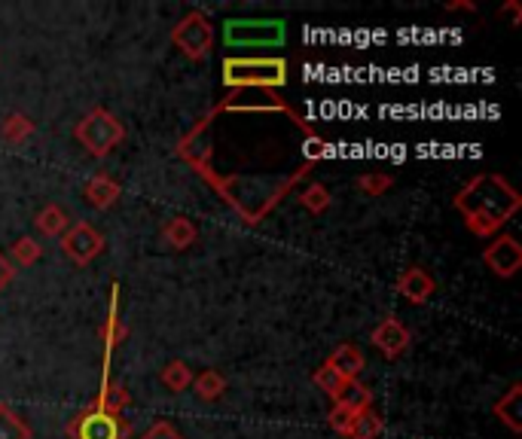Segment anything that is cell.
<instances>
[{
	"label": "cell",
	"instance_id": "obj_18",
	"mask_svg": "<svg viewBox=\"0 0 522 439\" xmlns=\"http://www.w3.org/2000/svg\"><path fill=\"white\" fill-rule=\"evenodd\" d=\"M37 229H40V235H46V238H62L65 232H68V226H71V217H68V211L65 208H58V205H46L40 214H37Z\"/></svg>",
	"mask_w": 522,
	"mask_h": 439
},
{
	"label": "cell",
	"instance_id": "obj_17",
	"mask_svg": "<svg viewBox=\"0 0 522 439\" xmlns=\"http://www.w3.org/2000/svg\"><path fill=\"white\" fill-rule=\"evenodd\" d=\"M190 388L196 391L199 400L214 403V400H220L226 394V379H223V372H217V369H202L199 375H193Z\"/></svg>",
	"mask_w": 522,
	"mask_h": 439
},
{
	"label": "cell",
	"instance_id": "obj_20",
	"mask_svg": "<svg viewBox=\"0 0 522 439\" xmlns=\"http://www.w3.org/2000/svg\"><path fill=\"white\" fill-rule=\"evenodd\" d=\"M519 400H522V388H519V385H510V391L495 403V415L507 424L510 433H519V430H522V421H519Z\"/></svg>",
	"mask_w": 522,
	"mask_h": 439
},
{
	"label": "cell",
	"instance_id": "obj_4",
	"mask_svg": "<svg viewBox=\"0 0 522 439\" xmlns=\"http://www.w3.org/2000/svg\"><path fill=\"white\" fill-rule=\"evenodd\" d=\"M74 138H77V144H80L89 156L104 159L110 150H116V147L123 144L126 129H123V122L116 119L110 110L95 107V110H89V113L74 125Z\"/></svg>",
	"mask_w": 522,
	"mask_h": 439
},
{
	"label": "cell",
	"instance_id": "obj_29",
	"mask_svg": "<svg viewBox=\"0 0 522 439\" xmlns=\"http://www.w3.org/2000/svg\"><path fill=\"white\" fill-rule=\"evenodd\" d=\"M352 421H355V412H348V409H342V406H333L330 415H327L330 430H336L339 436H348V430H352Z\"/></svg>",
	"mask_w": 522,
	"mask_h": 439
},
{
	"label": "cell",
	"instance_id": "obj_13",
	"mask_svg": "<svg viewBox=\"0 0 522 439\" xmlns=\"http://www.w3.org/2000/svg\"><path fill=\"white\" fill-rule=\"evenodd\" d=\"M101 339H104V363L113 357L116 348H120V345L129 339V327L120 321V284H113L110 311H107V324H104V330H101Z\"/></svg>",
	"mask_w": 522,
	"mask_h": 439
},
{
	"label": "cell",
	"instance_id": "obj_11",
	"mask_svg": "<svg viewBox=\"0 0 522 439\" xmlns=\"http://www.w3.org/2000/svg\"><path fill=\"white\" fill-rule=\"evenodd\" d=\"M397 293L406 299V302H413V305H425L434 293H437V281L428 269L422 266H410L400 278H397Z\"/></svg>",
	"mask_w": 522,
	"mask_h": 439
},
{
	"label": "cell",
	"instance_id": "obj_21",
	"mask_svg": "<svg viewBox=\"0 0 522 439\" xmlns=\"http://www.w3.org/2000/svg\"><path fill=\"white\" fill-rule=\"evenodd\" d=\"M385 430V418L376 409H364L355 415L352 430H348V439H379Z\"/></svg>",
	"mask_w": 522,
	"mask_h": 439
},
{
	"label": "cell",
	"instance_id": "obj_15",
	"mask_svg": "<svg viewBox=\"0 0 522 439\" xmlns=\"http://www.w3.org/2000/svg\"><path fill=\"white\" fill-rule=\"evenodd\" d=\"M333 406H342L348 412H364V409H373V391L364 385V382H342V388L333 394Z\"/></svg>",
	"mask_w": 522,
	"mask_h": 439
},
{
	"label": "cell",
	"instance_id": "obj_12",
	"mask_svg": "<svg viewBox=\"0 0 522 439\" xmlns=\"http://www.w3.org/2000/svg\"><path fill=\"white\" fill-rule=\"evenodd\" d=\"M86 202L92 205V208H98V211H107V208H113L116 202H120V196H123V186H120V180L116 177H110L107 171H98V174H92L89 180H86Z\"/></svg>",
	"mask_w": 522,
	"mask_h": 439
},
{
	"label": "cell",
	"instance_id": "obj_24",
	"mask_svg": "<svg viewBox=\"0 0 522 439\" xmlns=\"http://www.w3.org/2000/svg\"><path fill=\"white\" fill-rule=\"evenodd\" d=\"M98 406H104V409H110V412H116V415H123L126 412V406L132 403V397H129V391L123 388V385H116V382H110L107 375H104V385H101V394H98V400H95Z\"/></svg>",
	"mask_w": 522,
	"mask_h": 439
},
{
	"label": "cell",
	"instance_id": "obj_31",
	"mask_svg": "<svg viewBox=\"0 0 522 439\" xmlns=\"http://www.w3.org/2000/svg\"><path fill=\"white\" fill-rule=\"evenodd\" d=\"M303 153H306V162L309 165H315L324 153H327V141H321L318 135H309L306 138V144H303Z\"/></svg>",
	"mask_w": 522,
	"mask_h": 439
},
{
	"label": "cell",
	"instance_id": "obj_30",
	"mask_svg": "<svg viewBox=\"0 0 522 439\" xmlns=\"http://www.w3.org/2000/svg\"><path fill=\"white\" fill-rule=\"evenodd\" d=\"M141 439H184V433L168 421H156L150 430L141 433Z\"/></svg>",
	"mask_w": 522,
	"mask_h": 439
},
{
	"label": "cell",
	"instance_id": "obj_26",
	"mask_svg": "<svg viewBox=\"0 0 522 439\" xmlns=\"http://www.w3.org/2000/svg\"><path fill=\"white\" fill-rule=\"evenodd\" d=\"M40 257H43V244L34 241L31 235L19 238V241L13 244V263H19V266H34Z\"/></svg>",
	"mask_w": 522,
	"mask_h": 439
},
{
	"label": "cell",
	"instance_id": "obj_19",
	"mask_svg": "<svg viewBox=\"0 0 522 439\" xmlns=\"http://www.w3.org/2000/svg\"><path fill=\"white\" fill-rule=\"evenodd\" d=\"M159 382H162L171 394H181V391H187V388L193 385V369H190L184 360H171V363L162 366Z\"/></svg>",
	"mask_w": 522,
	"mask_h": 439
},
{
	"label": "cell",
	"instance_id": "obj_32",
	"mask_svg": "<svg viewBox=\"0 0 522 439\" xmlns=\"http://www.w3.org/2000/svg\"><path fill=\"white\" fill-rule=\"evenodd\" d=\"M13 275H16V269H13V263L4 257V254H0V290H4L10 281H13Z\"/></svg>",
	"mask_w": 522,
	"mask_h": 439
},
{
	"label": "cell",
	"instance_id": "obj_28",
	"mask_svg": "<svg viewBox=\"0 0 522 439\" xmlns=\"http://www.w3.org/2000/svg\"><path fill=\"white\" fill-rule=\"evenodd\" d=\"M394 186V177L391 174H382V171H376V174H361L358 177V190L361 193H367V196H385L388 190Z\"/></svg>",
	"mask_w": 522,
	"mask_h": 439
},
{
	"label": "cell",
	"instance_id": "obj_22",
	"mask_svg": "<svg viewBox=\"0 0 522 439\" xmlns=\"http://www.w3.org/2000/svg\"><path fill=\"white\" fill-rule=\"evenodd\" d=\"M31 135H34V122L25 113H10L4 125H0V138L7 144H25Z\"/></svg>",
	"mask_w": 522,
	"mask_h": 439
},
{
	"label": "cell",
	"instance_id": "obj_27",
	"mask_svg": "<svg viewBox=\"0 0 522 439\" xmlns=\"http://www.w3.org/2000/svg\"><path fill=\"white\" fill-rule=\"evenodd\" d=\"M312 382H315V388H318V391H324L327 397H333V394L342 388V382H345V379H342V375H339V372H336L330 363H321V366L312 372Z\"/></svg>",
	"mask_w": 522,
	"mask_h": 439
},
{
	"label": "cell",
	"instance_id": "obj_2",
	"mask_svg": "<svg viewBox=\"0 0 522 439\" xmlns=\"http://www.w3.org/2000/svg\"><path fill=\"white\" fill-rule=\"evenodd\" d=\"M312 168L315 165H300L294 174L290 177H242V174H229V177H217L211 168H199V174L202 177H208L211 180V186L220 193V199L226 202V205H232L239 214H242V220L248 223V226H257L281 199H284V193H290L297 186V180H303V177H309L312 174Z\"/></svg>",
	"mask_w": 522,
	"mask_h": 439
},
{
	"label": "cell",
	"instance_id": "obj_8",
	"mask_svg": "<svg viewBox=\"0 0 522 439\" xmlns=\"http://www.w3.org/2000/svg\"><path fill=\"white\" fill-rule=\"evenodd\" d=\"M62 250L77 263V266H89L95 257H101L104 250V238L98 229H92L89 223L77 220L68 226V232L62 235Z\"/></svg>",
	"mask_w": 522,
	"mask_h": 439
},
{
	"label": "cell",
	"instance_id": "obj_34",
	"mask_svg": "<svg viewBox=\"0 0 522 439\" xmlns=\"http://www.w3.org/2000/svg\"><path fill=\"white\" fill-rule=\"evenodd\" d=\"M446 10H449V13H458V10H464V13H477V7L468 4V0H449Z\"/></svg>",
	"mask_w": 522,
	"mask_h": 439
},
{
	"label": "cell",
	"instance_id": "obj_14",
	"mask_svg": "<svg viewBox=\"0 0 522 439\" xmlns=\"http://www.w3.org/2000/svg\"><path fill=\"white\" fill-rule=\"evenodd\" d=\"M327 363L342 375L345 382L361 379V372L367 369V357H364V351H361L358 345H352V342L339 345V348L327 357Z\"/></svg>",
	"mask_w": 522,
	"mask_h": 439
},
{
	"label": "cell",
	"instance_id": "obj_3",
	"mask_svg": "<svg viewBox=\"0 0 522 439\" xmlns=\"http://www.w3.org/2000/svg\"><path fill=\"white\" fill-rule=\"evenodd\" d=\"M223 86L226 89H284L287 86V61L272 58H242V55H226L223 58Z\"/></svg>",
	"mask_w": 522,
	"mask_h": 439
},
{
	"label": "cell",
	"instance_id": "obj_33",
	"mask_svg": "<svg viewBox=\"0 0 522 439\" xmlns=\"http://www.w3.org/2000/svg\"><path fill=\"white\" fill-rule=\"evenodd\" d=\"M504 13L513 19V28H516V25H522V10H519L516 0H507V4H504Z\"/></svg>",
	"mask_w": 522,
	"mask_h": 439
},
{
	"label": "cell",
	"instance_id": "obj_5",
	"mask_svg": "<svg viewBox=\"0 0 522 439\" xmlns=\"http://www.w3.org/2000/svg\"><path fill=\"white\" fill-rule=\"evenodd\" d=\"M284 40H287V25L281 19H226L223 22L226 49L281 46Z\"/></svg>",
	"mask_w": 522,
	"mask_h": 439
},
{
	"label": "cell",
	"instance_id": "obj_25",
	"mask_svg": "<svg viewBox=\"0 0 522 439\" xmlns=\"http://www.w3.org/2000/svg\"><path fill=\"white\" fill-rule=\"evenodd\" d=\"M297 199H300V205H303L306 211H312V214H321V211L330 208V193H327L324 183H309Z\"/></svg>",
	"mask_w": 522,
	"mask_h": 439
},
{
	"label": "cell",
	"instance_id": "obj_1",
	"mask_svg": "<svg viewBox=\"0 0 522 439\" xmlns=\"http://www.w3.org/2000/svg\"><path fill=\"white\" fill-rule=\"evenodd\" d=\"M519 205V193L501 174H477L455 193V211L477 238L498 235V229L519 211Z\"/></svg>",
	"mask_w": 522,
	"mask_h": 439
},
{
	"label": "cell",
	"instance_id": "obj_16",
	"mask_svg": "<svg viewBox=\"0 0 522 439\" xmlns=\"http://www.w3.org/2000/svg\"><path fill=\"white\" fill-rule=\"evenodd\" d=\"M162 238H165V244H171L174 250H187V247L196 244L199 229H196V223L187 220V217H171V220L162 226Z\"/></svg>",
	"mask_w": 522,
	"mask_h": 439
},
{
	"label": "cell",
	"instance_id": "obj_7",
	"mask_svg": "<svg viewBox=\"0 0 522 439\" xmlns=\"http://www.w3.org/2000/svg\"><path fill=\"white\" fill-rule=\"evenodd\" d=\"M171 43L190 61H205L214 49V25L208 22L205 13L190 10L178 25L171 28Z\"/></svg>",
	"mask_w": 522,
	"mask_h": 439
},
{
	"label": "cell",
	"instance_id": "obj_6",
	"mask_svg": "<svg viewBox=\"0 0 522 439\" xmlns=\"http://www.w3.org/2000/svg\"><path fill=\"white\" fill-rule=\"evenodd\" d=\"M68 436L71 439H129L132 424L126 421V415H116L92 403L80 415H74V421L68 424Z\"/></svg>",
	"mask_w": 522,
	"mask_h": 439
},
{
	"label": "cell",
	"instance_id": "obj_9",
	"mask_svg": "<svg viewBox=\"0 0 522 439\" xmlns=\"http://www.w3.org/2000/svg\"><path fill=\"white\" fill-rule=\"evenodd\" d=\"M483 263L492 275L498 278H513L522 269V244L513 235H498L486 244L483 250Z\"/></svg>",
	"mask_w": 522,
	"mask_h": 439
},
{
	"label": "cell",
	"instance_id": "obj_23",
	"mask_svg": "<svg viewBox=\"0 0 522 439\" xmlns=\"http://www.w3.org/2000/svg\"><path fill=\"white\" fill-rule=\"evenodd\" d=\"M0 439H31V427L7 403H0Z\"/></svg>",
	"mask_w": 522,
	"mask_h": 439
},
{
	"label": "cell",
	"instance_id": "obj_10",
	"mask_svg": "<svg viewBox=\"0 0 522 439\" xmlns=\"http://www.w3.org/2000/svg\"><path fill=\"white\" fill-rule=\"evenodd\" d=\"M370 342H373V345H376L388 360H397V357L406 354V348H410L413 336H410V330H406L403 321H397V318H385V321L373 330Z\"/></svg>",
	"mask_w": 522,
	"mask_h": 439
}]
</instances>
